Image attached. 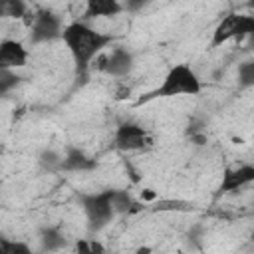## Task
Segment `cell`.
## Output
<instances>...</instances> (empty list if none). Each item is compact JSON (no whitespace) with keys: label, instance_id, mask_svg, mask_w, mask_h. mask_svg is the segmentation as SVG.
<instances>
[{"label":"cell","instance_id":"cell-2","mask_svg":"<svg viewBox=\"0 0 254 254\" xmlns=\"http://www.w3.org/2000/svg\"><path fill=\"white\" fill-rule=\"evenodd\" d=\"M202 89L198 75L185 64H177L173 65L167 75L163 77L161 85L155 87L153 91H149L147 95H143L137 105L151 101V99H159V97H177V95H198Z\"/></svg>","mask_w":254,"mask_h":254},{"label":"cell","instance_id":"cell-9","mask_svg":"<svg viewBox=\"0 0 254 254\" xmlns=\"http://www.w3.org/2000/svg\"><path fill=\"white\" fill-rule=\"evenodd\" d=\"M254 181V167L252 165H240V167H232L226 169L222 175V183H220V190L222 192H232L238 190L240 187L248 185Z\"/></svg>","mask_w":254,"mask_h":254},{"label":"cell","instance_id":"cell-7","mask_svg":"<svg viewBox=\"0 0 254 254\" xmlns=\"http://www.w3.org/2000/svg\"><path fill=\"white\" fill-rule=\"evenodd\" d=\"M131 67H133V54L129 50H125V48H115L99 64V69L105 71L107 75H113V77L127 75L131 71Z\"/></svg>","mask_w":254,"mask_h":254},{"label":"cell","instance_id":"cell-8","mask_svg":"<svg viewBox=\"0 0 254 254\" xmlns=\"http://www.w3.org/2000/svg\"><path fill=\"white\" fill-rule=\"evenodd\" d=\"M28 62V50L16 40L0 42V69L24 67Z\"/></svg>","mask_w":254,"mask_h":254},{"label":"cell","instance_id":"cell-1","mask_svg":"<svg viewBox=\"0 0 254 254\" xmlns=\"http://www.w3.org/2000/svg\"><path fill=\"white\" fill-rule=\"evenodd\" d=\"M60 40L65 44L67 52L71 54L73 64H75V71L85 73L89 69L93 58L113 42V36L103 34L99 30H93L85 22H71L62 30Z\"/></svg>","mask_w":254,"mask_h":254},{"label":"cell","instance_id":"cell-4","mask_svg":"<svg viewBox=\"0 0 254 254\" xmlns=\"http://www.w3.org/2000/svg\"><path fill=\"white\" fill-rule=\"evenodd\" d=\"M254 32V18L248 14H238V12H230L226 14L214 28L212 32V40L210 46L218 48L224 42L232 40V38H242Z\"/></svg>","mask_w":254,"mask_h":254},{"label":"cell","instance_id":"cell-14","mask_svg":"<svg viewBox=\"0 0 254 254\" xmlns=\"http://www.w3.org/2000/svg\"><path fill=\"white\" fill-rule=\"evenodd\" d=\"M26 12V0H0V20H18Z\"/></svg>","mask_w":254,"mask_h":254},{"label":"cell","instance_id":"cell-18","mask_svg":"<svg viewBox=\"0 0 254 254\" xmlns=\"http://www.w3.org/2000/svg\"><path fill=\"white\" fill-rule=\"evenodd\" d=\"M238 79L242 87L254 85V62H244L238 65Z\"/></svg>","mask_w":254,"mask_h":254},{"label":"cell","instance_id":"cell-6","mask_svg":"<svg viewBox=\"0 0 254 254\" xmlns=\"http://www.w3.org/2000/svg\"><path fill=\"white\" fill-rule=\"evenodd\" d=\"M149 143H151L149 133L141 125L129 123V121L121 123L113 135V145L119 151H139V149H145Z\"/></svg>","mask_w":254,"mask_h":254},{"label":"cell","instance_id":"cell-17","mask_svg":"<svg viewBox=\"0 0 254 254\" xmlns=\"http://www.w3.org/2000/svg\"><path fill=\"white\" fill-rule=\"evenodd\" d=\"M30 246L28 244H24V242H16V240H10V238H6V236H2L0 238V254H4V252H8V254H30Z\"/></svg>","mask_w":254,"mask_h":254},{"label":"cell","instance_id":"cell-12","mask_svg":"<svg viewBox=\"0 0 254 254\" xmlns=\"http://www.w3.org/2000/svg\"><path fill=\"white\" fill-rule=\"evenodd\" d=\"M40 242H42V250L54 252L65 246V236L58 226H42L40 228Z\"/></svg>","mask_w":254,"mask_h":254},{"label":"cell","instance_id":"cell-13","mask_svg":"<svg viewBox=\"0 0 254 254\" xmlns=\"http://www.w3.org/2000/svg\"><path fill=\"white\" fill-rule=\"evenodd\" d=\"M137 206L139 204L133 200V196L127 190H115V189H111V208H113V214L135 212Z\"/></svg>","mask_w":254,"mask_h":254},{"label":"cell","instance_id":"cell-5","mask_svg":"<svg viewBox=\"0 0 254 254\" xmlns=\"http://www.w3.org/2000/svg\"><path fill=\"white\" fill-rule=\"evenodd\" d=\"M30 22V44H44L62 38V18L52 10H40Z\"/></svg>","mask_w":254,"mask_h":254},{"label":"cell","instance_id":"cell-15","mask_svg":"<svg viewBox=\"0 0 254 254\" xmlns=\"http://www.w3.org/2000/svg\"><path fill=\"white\" fill-rule=\"evenodd\" d=\"M38 163L48 173H62V155L54 149H44L38 155Z\"/></svg>","mask_w":254,"mask_h":254},{"label":"cell","instance_id":"cell-10","mask_svg":"<svg viewBox=\"0 0 254 254\" xmlns=\"http://www.w3.org/2000/svg\"><path fill=\"white\" fill-rule=\"evenodd\" d=\"M95 159H91L89 155H85L81 149L77 147H67L65 153L62 155V171L67 173H85V171H93L95 169Z\"/></svg>","mask_w":254,"mask_h":254},{"label":"cell","instance_id":"cell-3","mask_svg":"<svg viewBox=\"0 0 254 254\" xmlns=\"http://www.w3.org/2000/svg\"><path fill=\"white\" fill-rule=\"evenodd\" d=\"M79 202H81V208H83V212L87 216L89 230H101L115 216L113 208H111V190L81 194Z\"/></svg>","mask_w":254,"mask_h":254},{"label":"cell","instance_id":"cell-20","mask_svg":"<svg viewBox=\"0 0 254 254\" xmlns=\"http://www.w3.org/2000/svg\"><path fill=\"white\" fill-rule=\"evenodd\" d=\"M147 2H149V0H125L121 6H123V10H127V12H139L143 6H147Z\"/></svg>","mask_w":254,"mask_h":254},{"label":"cell","instance_id":"cell-19","mask_svg":"<svg viewBox=\"0 0 254 254\" xmlns=\"http://www.w3.org/2000/svg\"><path fill=\"white\" fill-rule=\"evenodd\" d=\"M189 208L192 206L183 200H159L155 204V210H189Z\"/></svg>","mask_w":254,"mask_h":254},{"label":"cell","instance_id":"cell-11","mask_svg":"<svg viewBox=\"0 0 254 254\" xmlns=\"http://www.w3.org/2000/svg\"><path fill=\"white\" fill-rule=\"evenodd\" d=\"M123 12V6L119 0H85V20L93 18H113Z\"/></svg>","mask_w":254,"mask_h":254},{"label":"cell","instance_id":"cell-16","mask_svg":"<svg viewBox=\"0 0 254 254\" xmlns=\"http://www.w3.org/2000/svg\"><path fill=\"white\" fill-rule=\"evenodd\" d=\"M20 81H22V77L18 73H14V69H0V97L6 95L8 91H12Z\"/></svg>","mask_w":254,"mask_h":254}]
</instances>
